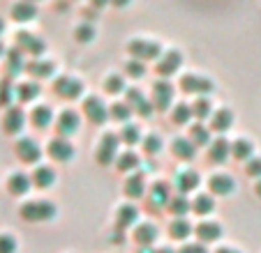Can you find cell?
I'll return each instance as SVG.
<instances>
[{"mask_svg":"<svg viewBox=\"0 0 261 253\" xmlns=\"http://www.w3.org/2000/svg\"><path fill=\"white\" fill-rule=\"evenodd\" d=\"M137 111H139V115H143V117H150V115H153V104H150V102H143L141 106L137 108Z\"/></svg>","mask_w":261,"mask_h":253,"instance_id":"obj_50","label":"cell"},{"mask_svg":"<svg viewBox=\"0 0 261 253\" xmlns=\"http://www.w3.org/2000/svg\"><path fill=\"white\" fill-rule=\"evenodd\" d=\"M180 88L190 94H203L206 97L208 92H213V81L208 76H199V74H182L180 78Z\"/></svg>","mask_w":261,"mask_h":253,"instance_id":"obj_3","label":"cell"},{"mask_svg":"<svg viewBox=\"0 0 261 253\" xmlns=\"http://www.w3.org/2000/svg\"><path fill=\"white\" fill-rule=\"evenodd\" d=\"M190 209H192V203L188 200V196H180V194H178L176 198L169 200V212H171L176 219H185V214H188Z\"/></svg>","mask_w":261,"mask_h":253,"instance_id":"obj_29","label":"cell"},{"mask_svg":"<svg viewBox=\"0 0 261 253\" xmlns=\"http://www.w3.org/2000/svg\"><path fill=\"white\" fill-rule=\"evenodd\" d=\"M49 154L54 156L56 161H69L74 156V147L67 138H54L49 143Z\"/></svg>","mask_w":261,"mask_h":253,"instance_id":"obj_17","label":"cell"},{"mask_svg":"<svg viewBox=\"0 0 261 253\" xmlns=\"http://www.w3.org/2000/svg\"><path fill=\"white\" fill-rule=\"evenodd\" d=\"M7 189L12 196H25L33 189V177H28L25 173H12L7 180Z\"/></svg>","mask_w":261,"mask_h":253,"instance_id":"obj_15","label":"cell"},{"mask_svg":"<svg viewBox=\"0 0 261 253\" xmlns=\"http://www.w3.org/2000/svg\"><path fill=\"white\" fill-rule=\"evenodd\" d=\"M169 233H171V237H176V239H188L190 235L194 233V228L188 219H176V221H171Z\"/></svg>","mask_w":261,"mask_h":253,"instance_id":"obj_32","label":"cell"},{"mask_svg":"<svg viewBox=\"0 0 261 253\" xmlns=\"http://www.w3.org/2000/svg\"><path fill=\"white\" fill-rule=\"evenodd\" d=\"M54 88L60 97L76 99V97H81V92H84V83H81L79 78H74V76H60L58 81L54 83Z\"/></svg>","mask_w":261,"mask_h":253,"instance_id":"obj_7","label":"cell"},{"mask_svg":"<svg viewBox=\"0 0 261 253\" xmlns=\"http://www.w3.org/2000/svg\"><path fill=\"white\" fill-rule=\"evenodd\" d=\"M180 65H182V55L178 51H167L162 55V60L158 62V72L162 78H169L171 74H176L180 69Z\"/></svg>","mask_w":261,"mask_h":253,"instance_id":"obj_12","label":"cell"},{"mask_svg":"<svg viewBox=\"0 0 261 253\" xmlns=\"http://www.w3.org/2000/svg\"><path fill=\"white\" fill-rule=\"evenodd\" d=\"M134 113V108H129L127 104H114V106L109 108V115L114 117V120H118V122H125V120H129V115Z\"/></svg>","mask_w":261,"mask_h":253,"instance_id":"obj_42","label":"cell"},{"mask_svg":"<svg viewBox=\"0 0 261 253\" xmlns=\"http://www.w3.org/2000/svg\"><path fill=\"white\" fill-rule=\"evenodd\" d=\"M16 46H19V51H25V53L35 55V60L42 58V53L46 51L44 39L35 37V35H30V33H19L16 35Z\"/></svg>","mask_w":261,"mask_h":253,"instance_id":"obj_6","label":"cell"},{"mask_svg":"<svg viewBox=\"0 0 261 253\" xmlns=\"http://www.w3.org/2000/svg\"><path fill=\"white\" fill-rule=\"evenodd\" d=\"M134 239L141 244V248L150 246V244L158 239V226L155 224H141L137 230H134Z\"/></svg>","mask_w":261,"mask_h":253,"instance_id":"obj_22","label":"cell"},{"mask_svg":"<svg viewBox=\"0 0 261 253\" xmlns=\"http://www.w3.org/2000/svg\"><path fill=\"white\" fill-rule=\"evenodd\" d=\"M16 248H19V244H16L14 235H0V253H16Z\"/></svg>","mask_w":261,"mask_h":253,"instance_id":"obj_45","label":"cell"},{"mask_svg":"<svg viewBox=\"0 0 261 253\" xmlns=\"http://www.w3.org/2000/svg\"><path fill=\"white\" fill-rule=\"evenodd\" d=\"M16 154H19V159L25 161V164H37L40 156H42V150H40V145H37L33 138L23 136V138L16 141Z\"/></svg>","mask_w":261,"mask_h":253,"instance_id":"obj_8","label":"cell"},{"mask_svg":"<svg viewBox=\"0 0 261 253\" xmlns=\"http://www.w3.org/2000/svg\"><path fill=\"white\" fill-rule=\"evenodd\" d=\"M125 194H127L129 198H141V196L146 194V182H143L141 173H132V175L127 177V182H125Z\"/></svg>","mask_w":261,"mask_h":253,"instance_id":"obj_25","label":"cell"},{"mask_svg":"<svg viewBox=\"0 0 261 253\" xmlns=\"http://www.w3.org/2000/svg\"><path fill=\"white\" fill-rule=\"evenodd\" d=\"M231 124H233V113L229 111V108H220V111H215V115H213L211 129H213V132L224 134V132H229V129H231Z\"/></svg>","mask_w":261,"mask_h":253,"instance_id":"obj_23","label":"cell"},{"mask_svg":"<svg viewBox=\"0 0 261 253\" xmlns=\"http://www.w3.org/2000/svg\"><path fill=\"white\" fill-rule=\"evenodd\" d=\"M139 253H155V251H153V248H148V246H146V248H139Z\"/></svg>","mask_w":261,"mask_h":253,"instance_id":"obj_54","label":"cell"},{"mask_svg":"<svg viewBox=\"0 0 261 253\" xmlns=\"http://www.w3.org/2000/svg\"><path fill=\"white\" fill-rule=\"evenodd\" d=\"M21 53H23V51H10V55H7V72H10V76H14L21 69H25L23 55Z\"/></svg>","mask_w":261,"mask_h":253,"instance_id":"obj_38","label":"cell"},{"mask_svg":"<svg viewBox=\"0 0 261 253\" xmlns=\"http://www.w3.org/2000/svg\"><path fill=\"white\" fill-rule=\"evenodd\" d=\"M16 97V88H12L10 78H5V81L0 83V106H7L10 108L12 99Z\"/></svg>","mask_w":261,"mask_h":253,"instance_id":"obj_39","label":"cell"},{"mask_svg":"<svg viewBox=\"0 0 261 253\" xmlns=\"http://www.w3.org/2000/svg\"><path fill=\"white\" fill-rule=\"evenodd\" d=\"M56 214H58V209H56V205L49 203V200H28V203H23V207H21V216H23L25 221H33V224H37V221H49V219H54Z\"/></svg>","mask_w":261,"mask_h":253,"instance_id":"obj_1","label":"cell"},{"mask_svg":"<svg viewBox=\"0 0 261 253\" xmlns=\"http://www.w3.org/2000/svg\"><path fill=\"white\" fill-rule=\"evenodd\" d=\"M104 88H107V92H111V94L125 92V78L120 76V74H111V76L104 81Z\"/></svg>","mask_w":261,"mask_h":253,"instance_id":"obj_40","label":"cell"},{"mask_svg":"<svg viewBox=\"0 0 261 253\" xmlns=\"http://www.w3.org/2000/svg\"><path fill=\"white\" fill-rule=\"evenodd\" d=\"M25 124V113L21 111L19 106H10L5 111V117H3V129L5 134H19Z\"/></svg>","mask_w":261,"mask_h":253,"instance_id":"obj_9","label":"cell"},{"mask_svg":"<svg viewBox=\"0 0 261 253\" xmlns=\"http://www.w3.org/2000/svg\"><path fill=\"white\" fill-rule=\"evenodd\" d=\"M192 113H194V117H199V120H206V117L213 113L211 102H208L206 97H199L197 102L192 104Z\"/></svg>","mask_w":261,"mask_h":253,"instance_id":"obj_41","label":"cell"},{"mask_svg":"<svg viewBox=\"0 0 261 253\" xmlns=\"http://www.w3.org/2000/svg\"><path fill=\"white\" fill-rule=\"evenodd\" d=\"M54 182H56V173H54V168H49V166H37L33 171V184L35 186L49 189Z\"/></svg>","mask_w":261,"mask_h":253,"instance_id":"obj_24","label":"cell"},{"mask_svg":"<svg viewBox=\"0 0 261 253\" xmlns=\"http://www.w3.org/2000/svg\"><path fill=\"white\" fill-rule=\"evenodd\" d=\"M125 97H127V106L129 108H139L143 102H146V97L141 94V90H137V88L127 90V92H125Z\"/></svg>","mask_w":261,"mask_h":253,"instance_id":"obj_47","label":"cell"},{"mask_svg":"<svg viewBox=\"0 0 261 253\" xmlns=\"http://www.w3.org/2000/svg\"><path fill=\"white\" fill-rule=\"evenodd\" d=\"M30 122H33L37 129H46V126L54 122V111L49 106H37L30 113Z\"/></svg>","mask_w":261,"mask_h":253,"instance_id":"obj_26","label":"cell"},{"mask_svg":"<svg viewBox=\"0 0 261 253\" xmlns=\"http://www.w3.org/2000/svg\"><path fill=\"white\" fill-rule=\"evenodd\" d=\"M3 30H5V21L0 19V35H3Z\"/></svg>","mask_w":261,"mask_h":253,"instance_id":"obj_55","label":"cell"},{"mask_svg":"<svg viewBox=\"0 0 261 253\" xmlns=\"http://www.w3.org/2000/svg\"><path fill=\"white\" fill-rule=\"evenodd\" d=\"M143 150H146L148 154H160V150H162V138H160L158 134H148V136L143 138Z\"/></svg>","mask_w":261,"mask_h":253,"instance_id":"obj_43","label":"cell"},{"mask_svg":"<svg viewBox=\"0 0 261 253\" xmlns=\"http://www.w3.org/2000/svg\"><path fill=\"white\" fill-rule=\"evenodd\" d=\"M148 200L153 205V209H162V207H169V186L164 182H158L153 189L148 191Z\"/></svg>","mask_w":261,"mask_h":253,"instance_id":"obj_20","label":"cell"},{"mask_svg":"<svg viewBox=\"0 0 261 253\" xmlns=\"http://www.w3.org/2000/svg\"><path fill=\"white\" fill-rule=\"evenodd\" d=\"M81 126V117L76 111H63L58 117V132H60V138H67L72 134L79 132Z\"/></svg>","mask_w":261,"mask_h":253,"instance_id":"obj_10","label":"cell"},{"mask_svg":"<svg viewBox=\"0 0 261 253\" xmlns=\"http://www.w3.org/2000/svg\"><path fill=\"white\" fill-rule=\"evenodd\" d=\"M194 117V113H192V106L190 104H176L173 106V111H171V120L176 122V124H185V122H190Z\"/></svg>","mask_w":261,"mask_h":253,"instance_id":"obj_35","label":"cell"},{"mask_svg":"<svg viewBox=\"0 0 261 253\" xmlns=\"http://www.w3.org/2000/svg\"><path fill=\"white\" fill-rule=\"evenodd\" d=\"M231 154L236 156L238 161H250L252 156H254V145H252L250 141H245V138H238L236 143H231Z\"/></svg>","mask_w":261,"mask_h":253,"instance_id":"obj_28","label":"cell"},{"mask_svg":"<svg viewBox=\"0 0 261 253\" xmlns=\"http://www.w3.org/2000/svg\"><path fill=\"white\" fill-rule=\"evenodd\" d=\"M208 154H211V161H215V164H224V161L231 156V143L227 141V138H215V141L211 143V147H208Z\"/></svg>","mask_w":261,"mask_h":253,"instance_id":"obj_16","label":"cell"},{"mask_svg":"<svg viewBox=\"0 0 261 253\" xmlns=\"http://www.w3.org/2000/svg\"><path fill=\"white\" fill-rule=\"evenodd\" d=\"M153 92H155L153 104L160 108V111H167L173 102V85L169 81H158L153 85Z\"/></svg>","mask_w":261,"mask_h":253,"instance_id":"obj_11","label":"cell"},{"mask_svg":"<svg viewBox=\"0 0 261 253\" xmlns=\"http://www.w3.org/2000/svg\"><path fill=\"white\" fill-rule=\"evenodd\" d=\"M125 72H127L129 76H134V78H141L143 74H146V65H143L141 60L129 58L127 62H125Z\"/></svg>","mask_w":261,"mask_h":253,"instance_id":"obj_44","label":"cell"},{"mask_svg":"<svg viewBox=\"0 0 261 253\" xmlns=\"http://www.w3.org/2000/svg\"><path fill=\"white\" fill-rule=\"evenodd\" d=\"M194 233H197V237L203 242H217V239L222 237V226L217 224V221H201V224L194 228Z\"/></svg>","mask_w":261,"mask_h":253,"instance_id":"obj_18","label":"cell"},{"mask_svg":"<svg viewBox=\"0 0 261 253\" xmlns=\"http://www.w3.org/2000/svg\"><path fill=\"white\" fill-rule=\"evenodd\" d=\"M245 171L250 177H254V180H261V156H252L250 161H247Z\"/></svg>","mask_w":261,"mask_h":253,"instance_id":"obj_48","label":"cell"},{"mask_svg":"<svg viewBox=\"0 0 261 253\" xmlns=\"http://www.w3.org/2000/svg\"><path fill=\"white\" fill-rule=\"evenodd\" d=\"M116 221H118L116 226H118L120 230L129 228L132 224H137V221H139V207H137V205H132V203L123 205V207L118 209V214H116Z\"/></svg>","mask_w":261,"mask_h":253,"instance_id":"obj_21","label":"cell"},{"mask_svg":"<svg viewBox=\"0 0 261 253\" xmlns=\"http://www.w3.org/2000/svg\"><path fill=\"white\" fill-rule=\"evenodd\" d=\"M254 194L261 198V180H256V184H254Z\"/></svg>","mask_w":261,"mask_h":253,"instance_id":"obj_52","label":"cell"},{"mask_svg":"<svg viewBox=\"0 0 261 253\" xmlns=\"http://www.w3.org/2000/svg\"><path fill=\"white\" fill-rule=\"evenodd\" d=\"M25 72H28V74H33V76L46 78V76H51V74H54V62H49V60H42V58H37V60H33V62H30V65H25Z\"/></svg>","mask_w":261,"mask_h":253,"instance_id":"obj_31","label":"cell"},{"mask_svg":"<svg viewBox=\"0 0 261 253\" xmlns=\"http://www.w3.org/2000/svg\"><path fill=\"white\" fill-rule=\"evenodd\" d=\"M178 253H208V251H206V246H203V244H185V246H182Z\"/></svg>","mask_w":261,"mask_h":253,"instance_id":"obj_49","label":"cell"},{"mask_svg":"<svg viewBox=\"0 0 261 253\" xmlns=\"http://www.w3.org/2000/svg\"><path fill=\"white\" fill-rule=\"evenodd\" d=\"M127 51L134 55V60H155L162 55V46L153 39H132L127 44Z\"/></svg>","mask_w":261,"mask_h":253,"instance_id":"obj_2","label":"cell"},{"mask_svg":"<svg viewBox=\"0 0 261 253\" xmlns=\"http://www.w3.org/2000/svg\"><path fill=\"white\" fill-rule=\"evenodd\" d=\"M120 141L125 143V145H137L139 141H141V129H139L137 124H125L123 132H120Z\"/></svg>","mask_w":261,"mask_h":253,"instance_id":"obj_37","label":"cell"},{"mask_svg":"<svg viewBox=\"0 0 261 253\" xmlns=\"http://www.w3.org/2000/svg\"><path fill=\"white\" fill-rule=\"evenodd\" d=\"M213 209H215V200H213V196H208V194H199L197 198L192 200V212H194V214L206 216V214H211Z\"/></svg>","mask_w":261,"mask_h":253,"instance_id":"obj_30","label":"cell"},{"mask_svg":"<svg viewBox=\"0 0 261 253\" xmlns=\"http://www.w3.org/2000/svg\"><path fill=\"white\" fill-rule=\"evenodd\" d=\"M208 186H211V191L215 196H229V194H233V189H236V182H233V177L227 175V173H217V175L211 177Z\"/></svg>","mask_w":261,"mask_h":253,"instance_id":"obj_13","label":"cell"},{"mask_svg":"<svg viewBox=\"0 0 261 253\" xmlns=\"http://www.w3.org/2000/svg\"><path fill=\"white\" fill-rule=\"evenodd\" d=\"M40 85L37 83H21L19 88H16V97H19V102H33V99L40 97Z\"/></svg>","mask_w":261,"mask_h":253,"instance_id":"obj_33","label":"cell"},{"mask_svg":"<svg viewBox=\"0 0 261 253\" xmlns=\"http://www.w3.org/2000/svg\"><path fill=\"white\" fill-rule=\"evenodd\" d=\"M201 184V177H199V173L197 171H182V173H178V177H176V189H178V194L180 196H188L190 191H194L197 186Z\"/></svg>","mask_w":261,"mask_h":253,"instance_id":"obj_14","label":"cell"},{"mask_svg":"<svg viewBox=\"0 0 261 253\" xmlns=\"http://www.w3.org/2000/svg\"><path fill=\"white\" fill-rule=\"evenodd\" d=\"M12 16H14V21H19V23L33 21L35 16H37V7H35L33 3H16V5L12 7Z\"/></svg>","mask_w":261,"mask_h":253,"instance_id":"obj_27","label":"cell"},{"mask_svg":"<svg viewBox=\"0 0 261 253\" xmlns=\"http://www.w3.org/2000/svg\"><path fill=\"white\" fill-rule=\"evenodd\" d=\"M190 141L194 143V145H211V129L203 124H194L192 129H190Z\"/></svg>","mask_w":261,"mask_h":253,"instance_id":"obj_34","label":"cell"},{"mask_svg":"<svg viewBox=\"0 0 261 253\" xmlns=\"http://www.w3.org/2000/svg\"><path fill=\"white\" fill-rule=\"evenodd\" d=\"M118 143H120V136L116 134H104L102 136V143L97 147V161L104 166H109L111 161H118Z\"/></svg>","mask_w":261,"mask_h":253,"instance_id":"obj_4","label":"cell"},{"mask_svg":"<svg viewBox=\"0 0 261 253\" xmlns=\"http://www.w3.org/2000/svg\"><path fill=\"white\" fill-rule=\"evenodd\" d=\"M116 166H118L123 173H132V171H137V166H139V156H137V152H132V150H127V152H123V154L118 156V161H116Z\"/></svg>","mask_w":261,"mask_h":253,"instance_id":"obj_36","label":"cell"},{"mask_svg":"<svg viewBox=\"0 0 261 253\" xmlns=\"http://www.w3.org/2000/svg\"><path fill=\"white\" fill-rule=\"evenodd\" d=\"M84 113L93 124H104L109 120V106L102 102V97H88L84 102Z\"/></svg>","mask_w":261,"mask_h":253,"instance_id":"obj_5","label":"cell"},{"mask_svg":"<svg viewBox=\"0 0 261 253\" xmlns=\"http://www.w3.org/2000/svg\"><path fill=\"white\" fill-rule=\"evenodd\" d=\"M171 150H173V154L182 161H192L194 156H197V145H194L190 138H176V141L171 143Z\"/></svg>","mask_w":261,"mask_h":253,"instance_id":"obj_19","label":"cell"},{"mask_svg":"<svg viewBox=\"0 0 261 253\" xmlns=\"http://www.w3.org/2000/svg\"><path fill=\"white\" fill-rule=\"evenodd\" d=\"M155 253H176V251H171V248H169V246H162V248H158V251H155Z\"/></svg>","mask_w":261,"mask_h":253,"instance_id":"obj_53","label":"cell"},{"mask_svg":"<svg viewBox=\"0 0 261 253\" xmlns=\"http://www.w3.org/2000/svg\"><path fill=\"white\" fill-rule=\"evenodd\" d=\"M74 37L79 39L81 44H86V42H90V39L95 37V28L90 23H84V25H79V28L74 30Z\"/></svg>","mask_w":261,"mask_h":253,"instance_id":"obj_46","label":"cell"},{"mask_svg":"<svg viewBox=\"0 0 261 253\" xmlns=\"http://www.w3.org/2000/svg\"><path fill=\"white\" fill-rule=\"evenodd\" d=\"M215 253H241V251H236V248H231V246H222V248H217Z\"/></svg>","mask_w":261,"mask_h":253,"instance_id":"obj_51","label":"cell"}]
</instances>
